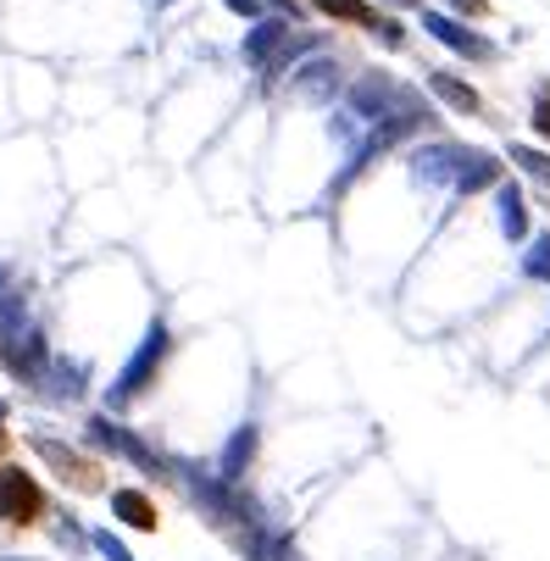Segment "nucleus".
Here are the masks:
<instances>
[{
	"instance_id": "obj_1",
	"label": "nucleus",
	"mask_w": 550,
	"mask_h": 561,
	"mask_svg": "<svg viewBox=\"0 0 550 561\" xmlns=\"http://www.w3.org/2000/svg\"><path fill=\"white\" fill-rule=\"evenodd\" d=\"M0 517H7L12 528H34L45 517V490L23 467H0Z\"/></svg>"
},
{
	"instance_id": "obj_2",
	"label": "nucleus",
	"mask_w": 550,
	"mask_h": 561,
	"mask_svg": "<svg viewBox=\"0 0 550 561\" xmlns=\"http://www.w3.org/2000/svg\"><path fill=\"white\" fill-rule=\"evenodd\" d=\"M39 456L67 478L72 490H90V495H95V490H106V467H101V461L78 456V450H67V445H56V439H39Z\"/></svg>"
},
{
	"instance_id": "obj_3",
	"label": "nucleus",
	"mask_w": 550,
	"mask_h": 561,
	"mask_svg": "<svg viewBox=\"0 0 550 561\" xmlns=\"http://www.w3.org/2000/svg\"><path fill=\"white\" fill-rule=\"evenodd\" d=\"M112 506H117V517H123L128 528H139V534H156V528H162V517H156V506H150L145 495H134V490L112 495Z\"/></svg>"
},
{
	"instance_id": "obj_4",
	"label": "nucleus",
	"mask_w": 550,
	"mask_h": 561,
	"mask_svg": "<svg viewBox=\"0 0 550 561\" xmlns=\"http://www.w3.org/2000/svg\"><path fill=\"white\" fill-rule=\"evenodd\" d=\"M318 7L329 12V18H340V23H362V28H383V18L367 7V0H318Z\"/></svg>"
},
{
	"instance_id": "obj_5",
	"label": "nucleus",
	"mask_w": 550,
	"mask_h": 561,
	"mask_svg": "<svg viewBox=\"0 0 550 561\" xmlns=\"http://www.w3.org/2000/svg\"><path fill=\"white\" fill-rule=\"evenodd\" d=\"M534 134H539V139H550V90L539 95V112H534Z\"/></svg>"
},
{
	"instance_id": "obj_6",
	"label": "nucleus",
	"mask_w": 550,
	"mask_h": 561,
	"mask_svg": "<svg viewBox=\"0 0 550 561\" xmlns=\"http://www.w3.org/2000/svg\"><path fill=\"white\" fill-rule=\"evenodd\" d=\"M7 450H12V439H7V434H0V456H7Z\"/></svg>"
}]
</instances>
